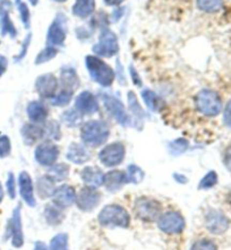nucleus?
<instances>
[{
  "label": "nucleus",
  "instance_id": "1a4fd4ad",
  "mask_svg": "<svg viewBox=\"0 0 231 250\" xmlns=\"http://www.w3.org/2000/svg\"><path fill=\"white\" fill-rule=\"evenodd\" d=\"M103 105L106 111L109 112L113 119L118 123L120 126L128 127L131 125V118L130 114L127 111L124 103L120 101L118 98L110 94H102L101 95Z\"/></svg>",
  "mask_w": 231,
  "mask_h": 250
},
{
  "label": "nucleus",
  "instance_id": "13d9d810",
  "mask_svg": "<svg viewBox=\"0 0 231 250\" xmlns=\"http://www.w3.org/2000/svg\"><path fill=\"white\" fill-rule=\"evenodd\" d=\"M30 2H31L32 6H37L39 3V0H30Z\"/></svg>",
  "mask_w": 231,
  "mask_h": 250
},
{
  "label": "nucleus",
  "instance_id": "f8f14e48",
  "mask_svg": "<svg viewBox=\"0 0 231 250\" xmlns=\"http://www.w3.org/2000/svg\"><path fill=\"white\" fill-rule=\"evenodd\" d=\"M60 151L55 143L43 141L38 144L34 151V159L42 167H50L59 159Z\"/></svg>",
  "mask_w": 231,
  "mask_h": 250
},
{
  "label": "nucleus",
  "instance_id": "09e8293b",
  "mask_svg": "<svg viewBox=\"0 0 231 250\" xmlns=\"http://www.w3.org/2000/svg\"><path fill=\"white\" fill-rule=\"evenodd\" d=\"M223 121H225L227 127L231 128V100L227 103L225 111H223Z\"/></svg>",
  "mask_w": 231,
  "mask_h": 250
},
{
  "label": "nucleus",
  "instance_id": "a211bd4d",
  "mask_svg": "<svg viewBox=\"0 0 231 250\" xmlns=\"http://www.w3.org/2000/svg\"><path fill=\"white\" fill-rule=\"evenodd\" d=\"M17 181H19V190L23 202L30 207H35L37 201H35L34 196V184L30 173L26 172V171H22L19 174Z\"/></svg>",
  "mask_w": 231,
  "mask_h": 250
},
{
  "label": "nucleus",
  "instance_id": "393cba45",
  "mask_svg": "<svg viewBox=\"0 0 231 250\" xmlns=\"http://www.w3.org/2000/svg\"><path fill=\"white\" fill-rule=\"evenodd\" d=\"M26 113L31 123L42 125L48 120L49 109L42 101H31L27 104Z\"/></svg>",
  "mask_w": 231,
  "mask_h": 250
},
{
  "label": "nucleus",
  "instance_id": "052dcab7",
  "mask_svg": "<svg viewBox=\"0 0 231 250\" xmlns=\"http://www.w3.org/2000/svg\"><path fill=\"white\" fill-rule=\"evenodd\" d=\"M15 1H16V3H17V5H19V3H20V2H22V1H21V0H15Z\"/></svg>",
  "mask_w": 231,
  "mask_h": 250
},
{
  "label": "nucleus",
  "instance_id": "c9c22d12",
  "mask_svg": "<svg viewBox=\"0 0 231 250\" xmlns=\"http://www.w3.org/2000/svg\"><path fill=\"white\" fill-rule=\"evenodd\" d=\"M74 93L70 91L66 90H59L57 92V94L53 96L50 100L51 105L53 106H60V108H63V106H67L73 100Z\"/></svg>",
  "mask_w": 231,
  "mask_h": 250
},
{
  "label": "nucleus",
  "instance_id": "de8ad7c7",
  "mask_svg": "<svg viewBox=\"0 0 231 250\" xmlns=\"http://www.w3.org/2000/svg\"><path fill=\"white\" fill-rule=\"evenodd\" d=\"M129 74H130V77H131V81H133L134 85H136V86L141 87L142 84H143V82H142L140 75H138L136 68L133 65L129 66Z\"/></svg>",
  "mask_w": 231,
  "mask_h": 250
},
{
  "label": "nucleus",
  "instance_id": "f3484780",
  "mask_svg": "<svg viewBox=\"0 0 231 250\" xmlns=\"http://www.w3.org/2000/svg\"><path fill=\"white\" fill-rule=\"evenodd\" d=\"M76 194L72 186L69 185H62L56 187V190L52 195V203L56 204L57 206H59L60 208L66 209L69 208L70 206H73L75 204L76 201Z\"/></svg>",
  "mask_w": 231,
  "mask_h": 250
},
{
  "label": "nucleus",
  "instance_id": "2f4dec72",
  "mask_svg": "<svg viewBox=\"0 0 231 250\" xmlns=\"http://www.w3.org/2000/svg\"><path fill=\"white\" fill-rule=\"evenodd\" d=\"M83 117L75 108L67 109L60 114V121L68 128H75L83 125Z\"/></svg>",
  "mask_w": 231,
  "mask_h": 250
},
{
  "label": "nucleus",
  "instance_id": "39448f33",
  "mask_svg": "<svg viewBox=\"0 0 231 250\" xmlns=\"http://www.w3.org/2000/svg\"><path fill=\"white\" fill-rule=\"evenodd\" d=\"M94 56L100 58H112L119 52V41L115 32L109 27H103L100 30L99 41L92 48Z\"/></svg>",
  "mask_w": 231,
  "mask_h": 250
},
{
  "label": "nucleus",
  "instance_id": "5fc2aeb1",
  "mask_svg": "<svg viewBox=\"0 0 231 250\" xmlns=\"http://www.w3.org/2000/svg\"><path fill=\"white\" fill-rule=\"evenodd\" d=\"M123 14H124V9L123 8L116 9L115 13H113V15H112V22H118V21L122 19Z\"/></svg>",
  "mask_w": 231,
  "mask_h": 250
},
{
  "label": "nucleus",
  "instance_id": "20e7f679",
  "mask_svg": "<svg viewBox=\"0 0 231 250\" xmlns=\"http://www.w3.org/2000/svg\"><path fill=\"white\" fill-rule=\"evenodd\" d=\"M196 109L205 117H216L222 111V101L215 91L204 88L195 96Z\"/></svg>",
  "mask_w": 231,
  "mask_h": 250
},
{
  "label": "nucleus",
  "instance_id": "0eeeda50",
  "mask_svg": "<svg viewBox=\"0 0 231 250\" xmlns=\"http://www.w3.org/2000/svg\"><path fill=\"white\" fill-rule=\"evenodd\" d=\"M12 239V245L15 248H22L24 245V232L22 222V206L17 205L14 208L12 216L7 222L5 240Z\"/></svg>",
  "mask_w": 231,
  "mask_h": 250
},
{
  "label": "nucleus",
  "instance_id": "5701e85b",
  "mask_svg": "<svg viewBox=\"0 0 231 250\" xmlns=\"http://www.w3.org/2000/svg\"><path fill=\"white\" fill-rule=\"evenodd\" d=\"M10 2L9 0H2L0 2V27H1V35H9L10 38L15 39L17 37V30L13 21L9 17Z\"/></svg>",
  "mask_w": 231,
  "mask_h": 250
},
{
  "label": "nucleus",
  "instance_id": "7ed1b4c3",
  "mask_svg": "<svg viewBox=\"0 0 231 250\" xmlns=\"http://www.w3.org/2000/svg\"><path fill=\"white\" fill-rule=\"evenodd\" d=\"M98 222L102 227L126 229L130 226V215L123 206L106 205L99 213Z\"/></svg>",
  "mask_w": 231,
  "mask_h": 250
},
{
  "label": "nucleus",
  "instance_id": "79ce46f5",
  "mask_svg": "<svg viewBox=\"0 0 231 250\" xmlns=\"http://www.w3.org/2000/svg\"><path fill=\"white\" fill-rule=\"evenodd\" d=\"M12 153V142L7 135L0 136V159L8 158Z\"/></svg>",
  "mask_w": 231,
  "mask_h": 250
},
{
  "label": "nucleus",
  "instance_id": "4468645a",
  "mask_svg": "<svg viewBox=\"0 0 231 250\" xmlns=\"http://www.w3.org/2000/svg\"><path fill=\"white\" fill-rule=\"evenodd\" d=\"M34 87L41 99L51 100L59 90V81L53 74L47 73L37 78Z\"/></svg>",
  "mask_w": 231,
  "mask_h": 250
},
{
  "label": "nucleus",
  "instance_id": "ea45409f",
  "mask_svg": "<svg viewBox=\"0 0 231 250\" xmlns=\"http://www.w3.org/2000/svg\"><path fill=\"white\" fill-rule=\"evenodd\" d=\"M50 250H68V235L59 233L51 239Z\"/></svg>",
  "mask_w": 231,
  "mask_h": 250
},
{
  "label": "nucleus",
  "instance_id": "58836bf2",
  "mask_svg": "<svg viewBox=\"0 0 231 250\" xmlns=\"http://www.w3.org/2000/svg\"><path fill=\"white\" fill-rule=\"evenodd\" d=\"M216 184H218V173L215 171L211 170L202 178L200 185H198V189H201V190H208V189L214 187Z\"/></svg>",
  "mask_w": 231,
  "mask_h": 250
},
{
  "label": "nucleus",
  "instance_id": "bb28decb",
  "mask_svg": "<svg viewBox=\"0 0 231 250\" xmlns=\"http://www.w3.org/2000/svg\"><path fill=\"white\" fill-rule=\"evenodd\" d=\"M35 188H37L39 197L42 199H48L52 197L53 192L56 190V182L48 174H44V176L38 178Z\"/></svg>",
  "mask_w": 231,
  "mask_h": 250
},
{
  "label": "nucleus",
  "instance_id": "ddd939ff",
  "mask_svg": "<svg viewBox=\"0 0 231 250\" xmlns=\"http://www.w3.org/2000/svg\"><path fill=\"white\" fill-rule=\"evenodd\" d=\"M101 202V194L98 188L85 186L76 194L75 204L82 212H92Z\"/></svg>",
  "mask_w": 231,
  "mask_h": 250
},
{
  "label": "nucleus",
  "instance_id": "4be33fe9",
  "mask_svg": "<svg viewBox=\"0 0 231 250\" xmlns=\"http://www.w3.org/2000/svg\"><path fill=\"white\" fill-rule=\"evenodd\" d=\"M128 184L127 172L124 170H111L105 174V189L110 192H117Z\"/></svg>",
  "mask_w": 231,
  "mask_h": 250
},
{
  "label": "nucleus",
  "instance_id": "6e6d98bb",
  "mask_svg": "<svg viewBox=\"0 0 231 250\" xmlns=\"http://www.w3.org/2000/svg\"><path fill=\"white\" fill-rule=\"evenodd\" d=\"M33 250H50V249H49L47 246H45V244H43V242L38 241V242H35Z\"/></svg>",
  "mask_w": 231,
  "mask_h": 250
},
{
  "label": "nucleus",
  "instance_id": "9d476101",
  "mask_svg": "<svg viewBox=\"0 0 231 250\" xmlns=\"http://www.w3.org/2000/svg\"><path fill=\"white\" fill-rule=\"evenodd\" d=\"M67 38V20L63 14H57L47 33V45L59 48L65 44Z\"/></svg>",
  "mask_w": 231,
  "mask_h": 250
},
{
  "label": "nucleus",
  "instance_id": "72a5a7b5",
  "mask_svg": "<svg viewBox=\"0 0 231 250\" xmlns=\"http://www.w3.org/2000/svg\"><path fill=\"white\" fill-rule=\"evenodd\" d=\"M59 53V49L55 48V46H49L47 45L44 49H42L40 52L38 53L37 58L34 60V63L37 66L43 65V63H47L51 62L52 59H55L57 55Z\"/></svg>",
  "mask_w": 231,
  "mask_h": 250
},
{
  "label": "nucleus",
  "instance_id": "e433bc0d",
  "mask_svg": "<svg viewBox=\"0 0 231 250\" xmlns=\"http://www.w3.org/2000/svg\"><path fill=\"white\" fill-rule=\"evenodd\" d=\"M188 147H189V143H188L186 138H177L175 141L170 142L168 146L170 154L175 156L184 154L188 149Z\"/></svg>",
  "mask_w": 231,
  "mask_h": 250
},
{
  "label": "nucleus",
  "instance_id": "a19ab883",
  "mask_svg": "<svg viewBox=\"0 0 231 250\" xmlns=\"http://www.w3.org/2000/svg\"><path fill=\"white\" fill-rule=\"evenodd\" d=\"M109 25V16L106 15L105 12L98 13L97 15L93 16L91 20V27L92 28H100L102 30L103 27H108Z\"/></svg>",
  "mask_w": 231,
  "mask_h": 250
},
{
  "label": "nucleus",
  "instance_id": "bf43d9fd",
  "mask_svg": "<svg viewBox=\"0 0 231 250\" xmlns=\"http://www.w3.org/2000/svg\"><path fill=\"white\" fill-rule=\"evenodd\" d=\"M53 1H56V2H59V3H62V2H66L67 0H53Z\"/></svg>",
  "mask_w": 231,
  "mask_h": 250
},
{
  "label": "nucleus",
  "instance_id": "864d4df0",
  "mask_svg": "<svg viewBox=\"0 0 231 250\" xmlns=\"http://www.w3.org/2000/svg\"><path fill=\"white\" fill-rule=\"evenodd\" d=\"M106 6L109 7H118L125 1V0H103Z\"/></svg>",
  "mask_w": 231,
  "mask_h": 250
},
{
  "label": "nucleus",
  "instance_id": "aec40b11",
  "mask_svg": "<svg viewBox=\"0 0 231 250\" xmlns=\"http://www.w3.org/2000/svg\"><path fill=\"white\" fill-rule=\"evenodd\" d=\"M21 136H22L24 144L27 146L38 144L39 142L44 139L43 124H33L31 121L24 124L23 127L21 128Z\"/></svg>",
  "mask_w": 231,
  "mask_h": 250
},
{
  "label": "nucleus",
  "instance_id": "f03ea898",
  "mask_svg": "<svg viewBox=\"0 0 231 250\" xmlns=\"http://www.w3.org/2000/svg\"><path fill=\"white\" fill-rule=\"evenodd\" d=\"M85 67L92 80L102 87H110L116 81V71L100 57L88 55L85 57Z\"/></svg>",
  "mask_w": 231,
  "mask_h": 250
},
{
  "label": "nucleus",
  "instance_id": "412c9836",
  "mask_svg": "<svg viewBox=\"0 0 231 250\" xmlns=\"http://www.w3.org/2000/svg\"><path fill=\"white\" fill-rule=\"evenodd\" d=\"M81 85L80 76L77 75L75 68L70 66H63L60 69L59 86L60 90H66L75 93Z\"/></svg>",
  "mask_w": 231,
  "mask_h": 250
},
{
  "label": "nucleus",
  "instance_id": "c85d7f7f",
  "mask_svg": "<svg viewBox=\"0 0 231 250\" xmlns=\"http://www.w3.org/2000/svg\"><path fill=\"white\" fill-rule=\"evenodd\" d=\"M141 95L145 105H147V108L152 112H160L163 106H165L163 100L160 98L154 91L148 90V88H144V90L142 91Z\"/></svg>",
  "mask_w": 231,
  "mask_h": 250
},
{
  "label": "nucleus",
  "instance_id": "3c124183",
  "mask_svg": "<svg viewBox=\"0 0 231 250\" xmlns=\"http://www.w3.org/2000/svg\"><path fill=\"white\" fill-rule=\"evenodd\" d=\"M173 179L176 180V182H178V184L181 185H185L188 182V178L186 176H184L183 173H173Z\"/></svg>",
  "mask_w": 231,
  "mask_h": 250
},
{
  "label": "nucleus",
  "instance_id": "cd10ccee",
  "mask_svg": "<svg viewBox=\"0 0 231 250\" xmlns=\"http://www.w3.org/2000/svg\"><path fill=\"white\" fill-rule=\"evenodd\" d=\"M43 216L45 222H47L49 226L52 227H57L60 226L65 220V213H63V209L60 208L59 206H57L56 204H48L45 206V208L43 210Z\"/></svg>",
  "mask_w": 231,
  "mask_h": 250
},
{
  "label": "nucleus",
  "instance_id": "603ef678",
  "mask_svg": "<svg viewBox=\"0 0 231 250\" xmlns=\"http://www.w3.org/2000/svg\"><path fill=\"white\" fill-rule=\"evenodd\" d=\"M225 166L227 169H228L231 172V147L227 149V152L225 154Z\"/></svg>",
  "mask_w": 231,
  "mask_h": 250
},
{
  "label": "nucleus",
  "instance_id": "c03bdc74",
  "mask_svg": "<svg viewBox=\"0 0 231 250\" xmlns=\"http://www.w3.org/2000/svg\"><path fill=\"white\" fill-rule=\"evenodd\" d=\"M19 12H20V15H21V20H22V23L24 25V27L25 28H30L31 27V13H30V9H28V7L25 2H20L19 5Z\"/></svg>",
  "mask_w": 231,
  "mask_h": 250
},
{
  "label": "nucleus",
  "instance_id": "f257e3e1",
  "mask_svg": "<svg viewBox=\"0 0 231 250\" xmlns=\"http://www.w3.org/2000/svg\"><path fill=\"white\" fill-rule=\"evenodd\" d=\"M110 136V128L105 121L100 119L88 120L81 127V139L87 147L105 145Z\"/></svg>",
  "mask_w": 231,
  "mask_h": 250
},
{
  "label": "nucleus",
  "instance_id": "7c9ffc66",
  "mask_svg": "<svg viewBox=\"0 0 231 250\" xmlns=\"http://www.w3.org/2000/svg\"><path fill=\"white\" fill-rule=\"evenodd\" d=\"M70 173V167L69 164L65 162L62 163H55L53 166L49 167L47 174L51 179L56 182H62L68 179Z\"/></svg>",
  "mask_w": 231,
  "mask_h": 250
},
{
  "label": "nucleus",
  "instance_id": "8fccbe9b",
  "mask_svg": "<svg viewBox=\"0 0 231 250\" xmlns=\"http://www.w3.org/2000/svg\"><path fill=\"white\" fill-rule=\"evenodd\" d=\"M7 67H8V60L5 56L0 55V77L5 74V71L7 70Z\"/></svg>",
  "mask_w": 231,
  "mask_h": 250
},
{
  "label": "nucleus",
  "instance_id": "2eb2a0df",
  "mask_svg": "<svg viewBox=\"0 0 231 250\" xmlns=\"http://www.w3.org/2000/svg\"><path fill=\"white\" fill-rule=\"evenodd\" d=\"M205 228L213 234H223L228 230L230 221L222 212L218 209H209L205 214Z\"/></svg>",
  "mask_w": 231,
  "mask_h": 250
},
{
  "label": "nucleus",
  "instance_id": "4c0bfd02",
  "mask_svg": "<svg viewBox=\"0 0 231 250\" xmlns=\"http://www.w3.org/2000/svg\"><path fill=\"white\" fill-rule=\"evenodd\" d=\"M126 172L127 178H128V184L137 185L144 180V171L140 167L136 166V164H130V166H128Z\"/></svg>",
  "mask_w": 231,
  "mask_h": 250
},
{
  "label": "nucleus",
  "instance_id": "a878e982",
  "mask_svg": "<svg viewBox=\"0 0 231 250\" xmlns=\"http://www.w3.org/2000/svg\"><path fill=\"white\" fill-rule=\"evenodd\" d=\"M105 174L103 171L98 167H85L83 170L81 171L80 176L81 179L88 187L99 188L105 184Z\"/></svg>",
  "mask_w": 231,
  "mask_h": 250
},
{
  "label": "nucleus",
  "instance_id": "423d86ee",
  "mask_svg": "<svg viewBox=\"0 0 231 250\" xmlns=\"http://www.w3.org/2000/svg\"><path fill=\"white\" fill-rule=\"evenodd\" d=\"M134 213L143 222H158L162 215V205L154 198L140 197L134 203Z\"/></svg>",
  "mask_w": 231,
  "mask_h": 250
},
{
  "label": "nucleus",
  "instance_id": "f704fd0d",
  "mask_svg": "<svg viewBox=\"0 0 231 250\" xmlns=\"http://www.w3.org/2000/svg\"><path fill=\"white\" fill-rule=\"evenodd\" d=\"M196 6L204 13H218L222 9L223 0H196Z\"/></svg>",
  "mask_w": 231,
  "mask_h": 250
},
{
  "label": "nucleus",
  "instance_id": "37998d69",
  "mask_svg": "<svg viewBox=\"0 0 231 250\" xmlns=\"http://www.w3.org/2000/svg\"><path fill=\"white\" fill-rule=\"evenodd\" d=\"M6 191L7 195L10 199H15L17 194V186H16V178L13 172H9L7 176L6 180Z\"/></svg>",
  "mask_w": 231,
  "mask_h": 250
},
{
  "label": "nucleus",
  "instance_id": "6ab92c4d",
  "mask_svg": "<svg viewBox=\"0 0 231 250\" xmlns=\"http://www.w3.org/2000/svg\"><path fill=\"white\" fill-rule=\"evenodd\" d=\"M127 103H128L129 114L131 118V123L134 124V127L142 129L145 118H147V113H145L144 109L142 108L141 103L137 99V95L133 91L127 93Z\"/></svg>",
  "mask_w": 231,
  "mask_h": 250
},
{
  "label": "nucleus",
  "instance_id": "c756f323",
  "mask_svg": "<svg viewBox=\"0 0 231 250\" xmlns=\"http://www.w3.org/2000/svg\"><path fill=\"white\" fill-rule=\"evenodd\" d=\"M95 12V0H75L73 14L78 19H87Z\"/></svg>",
  "mask_w": 231,
  "mask_h": 250
},
{
  "label": "nucleus",
  "instance_id": "a18cd8bd",
  "mask_svg": "<svg viewBox=\"0 0 231 250\" xmlns=\"http://www.w3.org/2000/svg\"><path fill=\"white\" fill-rule=\"evenodd\" d=\"M190 250H218V247L213 241L208 240V239H202V240L195 242L191 246Z\"/></svg>",
  "mask_w": 231,
  "mask_h": 250
},
{
  "label": "nucleus",
  "instance_id": "473e14b6",
  "mask_svg": "<svg viewBox=\"0 0 231 250\" xmlns=\"http://www.w3.org/2000/svg\"><path fill=\"white\" fill-rule=\"evenodd\" d=\"M44 130V141L57 142L60 141L63 136L62 127L57 120H47L43 124Z\"/></svg>",
  "mask_w": 231,
  "mask_h": 250
},
{
  "label": "nucleus",
  "instance_id": "6e6552de",
  "mask_svg": "<svg viewBox=\"0 0 231 250\" xmlns=\"http://www.w3.org/2000/svg\"><path fill=\"white\" fill-rule=\"evenodd\" d=\"M99 161L106 167H115L120 166L126 158V146L122 142H113L103 146L99 152Z\"/></svg>",
  "mask_w": 231,
  "mask_h": 250
},
{
  "label": "nucleus",
  "instance_id": "9b49d317",
  "mask_svg": "<svg viewBox=\"0 0 231 250\" xmlns=\"http://www.w3.org/2000/svg\"><path fill=\"white\" fill-rule=\"evenodd\" d=\"M156 223L160 230L167 234H179L186 227L184 216L177 210H169V212L163 213Z\"/></svg>",
  "mask_w": 231,
  "mask_h": 250
},
{
  "label": "nucleus",
  "instance_id": "dca6fc26",
  "mask_svg": "<svg viewBox=\"0 0 231 250\" xmlns=\"http://www.w3.org/2000/svg\"><path fill=\"white\" fill-rule=\"evenodd\" d=\"M75 109L82 116H92L99 111L98 98L90 91H83L76 96Z\"/></svg>",
  "mask_w": 231,
  "mask_h": 250
},
{
  "label": "nucleus",
  "instance_id": "49530a36",
  "mask_svg": "<svg viewBox=\"0 0 231 250\" xmlns=\"http://www.w3.org/2000/svg\"><path fill=\"white\" fill-rule=\"evenodd\" d=\"M31 41H32V33H28L25 37V39H24L22 48H21L20 53L15 57V58H14V60H15L16 62H21V60H23L24 58H25L27 50H28V48H30Z\"/></svg>",
  "mask_w": 231,
  "mask_h": 250
},
{
  "label": "nucleus",
  "instance_id": "4d7b16f0",
  "mask_svg": "<svg viewBox=\"0 0 231 250\" xmlns=\"http://www.w3.org/2000/svg\"><path fill=\"white\" fill-rule=\"evenodd\" d=\"M3 197H5V190H3L2 185L0 184V204H1V203H2Z\"/></svg>",
  "mask_w": 231,
  "mask_h": 250
},
{
  "label": "nucleus",
  "instance_id": "680f3d73",
  "mask_svg": "<svg viewBox=\"0 0 231 250\" xmlns=\"http://www.w3.org/2000/svg\"><path fill=\"white\" fill-rule=\"evenodd\" d=\"M229 201H230V202H231V194H230V195H229Z\"/></svg>",
  "mask_w": 231,
  "mask_h": 250
},
{
  "label": "nucleus",
  "instance_id": "b1692460",
  "mask_svg": "<svg viewBox=\"0 0 231 250\" xmlns=\"http://www.w3.org/2000/svg\"><path fill=\"white\" fill-rule=\"evenodd\" d=\"M66 158L69 162L77 166L84 164L91 160V153L87 149V146L80 143H72L67 148Z\"/></svg>",
  "mask_w": 231,
  "mask_h": 250
}]
</instances>
